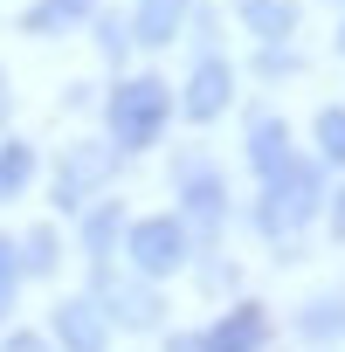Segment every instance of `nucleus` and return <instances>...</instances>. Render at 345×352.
I'll return each instance as SVG.
<instances>
[{"instance_id": "nucleus-1", "label": "nucleus", "mask_w": 345, "mask_h": 352, "mask_svg": "<svg viewBox=\"0 0 345 352\" xmlns=\"http://www.w3.org/2000/svg\"><path fill=\"white\" fill-rule=\"evenodd\" d=\"M318 208H324V166H311V159H290V166H276L269 180H263L256 228H263L269 242H283V235H297L304 221H318Z\"/></svg>"}, {"instance_id": "nucleus-2", "label": "nucleus", "mask_w": 345, "mask_h": 352, "mask_svg": "<svg viewBox=\"0 0 345 352\" xmlns=\"http://www.w3.org/2000/svg\"><path fill=\"white\" fill-rule=\"evenodd\" d=\"M104 124H111V145L118 152H145L159 145V131L172 124V90L159 76H124L111 97H104Z\"/></svg>"}, {"instance_id": "nucleus-3", "label": "nucleus", "mask_w": 345, "mask_h": 352, "mask_svg": "<svg viewBox=\"0 0 345 352\" xmlns=\"http://www.w3.org/2000/svg\"><path fill=\"white\" fill-rule=\"evenodd\" d=\"M111 318V331H159L166 324V297L152 290V276H111L97 263V290H90Z\"/></svg>"}, {"instance_id": "nucleus-4", "label": "nucleus", "mask_w": 345, "mask_h": 352, "mask_svg": "<svg viewBox=\"0 0 345 352\" xmlns=\"http://www.w3.org/2000/svg\"><path fill=\"white\" fill-rule=\"evenodd\" d=\"M124 256H131V270L138 276H172L187 263V221L180 214H145V221H131L124 228Z\"/></svg>"}, {"instance_id": "nucleus-5", "label": "nucleus", "mask_w": 345, "mask_h": 352, "mask_svg": "<svg viewBox=\"0 0 345 352\" xmlns=\"http://www.w3.org/2000/svg\"><path fill=\"white\" fill-rule=\"evenodd\" d=\"M111 173H118V145H97V138L69 145L63 166H56V208H83V201L111 180Z\"/></svg>"}, {"instance_id": "nucleus-6", "label": "nucleus", "mask_w": 345, "mask_h": 352, "mask_svg": "<svg viewBox=\"0 0 345 352\" xmlns=\"http://www.w3.org/2000/svg\"><path fill=\"white\" fill-rule=\"evenodd\" d=\"M180 221L194 235H221V221H228V187H221V173H208V159L180 166Z\"/></svg>"}, {"instance_id": "nucleus-7", "label": "nucleus", "mask_w": 345, "mask_h": 352, "mask_svg": "<svg viewBox=\"0 0 345 352\" xmlns=\"http://www.w3.org/2000/svg\"><path fill=\"white\" fill-rule=\"evenodd\" d=\"M228 104H235V69H228V56H201V63L187 69V83H180V111H187L194 124H214Z\"/></svg>"}, {"instance_id": "nucleus-8", "label": "nucleus", "mask_w": 345, "mask_h": 352, "mask_svg": "<svg viewBox=\"0 0 345 352\" xmlns=\"http://www.w3.org/2000/svg\"><path fill=\"white\" fill-rule=\"evenodd\" d=\"M56 345L63 352H111V318L97 297H63L56 304Z\"/></svg>"}, {"instance_id": "nucleus-9", "label": "nucleus", "mask_w": 345, "mask_h": 352, "mask_svg": "<svg viewBox=\"0 0 345 352\" xmlns=\"http://www.w3.org/2000/svg\"><path fill=\"white\" fill-rule=\"evenodd\" d=\"M269 345V311L263 304H235L201 331V352H263Z\"/></svg>"}, {"instance_id": "nucleus-10", "label": "nucleus", "mask_w": 345, "mask_h": 352, "mask_svg": "<svg viewBox=\"0 0 345 352\" xmlns=\"http://www.w3.org/2000/svg\"><path fill=\"white\" fill-rule=\"evenodd\" d=\"M235 14H242V28H249L256 42H290L297 21H304L297 0H235Z\"/></svg>"}, {"instance_id": "nucleus-11", "label": "nucleus", "mask_w": 345, "mask_h": 352, "mask_svg": "<svg viewBox=\"0 0 345 352\" xmlns=\"http://www.w3.org/2000/svg\"><path fill=\"white\" fill-rule=\"evenodd\" d=\"M180 28H187V0H138V14H131V42L145 49H166Z\"/></svg>"}, {"instance_id": "nucleus-12", "label": "nucleus", "mask_w": 345, "mask_h": 352, "mask_svg": "<svg viewBox=\"0 0 345 352\" xmlns=\"http://www.w3.org/2000/svg\"><path fill=\"white\" fill-rule=\"evenodd\" d=\"M297 145H290V124L283 118H256L249 124V166H256V180H269L276 166H290Z\"/></svg>"}, {"instance_id": "nucleus-13", "label": "nucleus", "mask_w": 345, "mask_h": 352, "mask_svg": "<svg viewBox=\"0 0 345 352\" xmlns=\"http://www.w3.org/2000/svg\"><path fill=\"white\" fill-rule=\"evenodd\" d=\"M297 338H304V345H331V338H345V290L311 297V304L297 311Z\"/></svg>"}, {"instance_id": "nucleus-14", "label": "nucleus", "mask_w": 345, "mask_h": 352, "mask_svg": "<svg viewBox=\"0 0 345 352\" xmlns=\"http://www.w3.org/2000/svg\"><path fill=\"white\" fill-rule=\"evenodd\" d=\"M97 14V0H35V8L21 14V28L28 35H69V28H83Z\"/></svg>"}, {"instance_id": "nucleus-15", "label": "nucleus", "mask_w": 345, "mask_h": 352, "mask_svg": "<svg viewBox=\"0 0 345 352\" xmlns=\"http://www.w3.org/2000/svg\"><path fill=\"white\" fill-rule=\"evenodd\" d=\"M118 235H124V208H118V201H97V208L83 214V249H90V256L104 263Z\"/></svg>"}, {"instance_id": "nucleus-16", "label": "nucleus", "mask_w": 345, "mask_h": 352, "mask_svg": "<svg viewBox=\"0 0 345 352\" xmlns=\"http://www.w3.org/2000/svg\"><path fill=\"white\" fill-rule=\"evenodd\" d=\"M28 180H35V152L21 138H8V145H0V201H21Z\"/></svg>"}, {"instance_id": "nucleus-17", "label": "nucleus", "mask_w": 345, "mask_h": 352, "mask_svg": "<svg viewBox=\"0 0 345 352\" xmlns=\"http://www.w3.org/2000/svg\"><path fill=\"white\" fill-rule=\"evenodd\" d=\"M311 138H318V166H338L345 173V104H324L318 124H311Z\"/></svg>"}, {"instance_id": "nucleus-18", "label": "nucleus", "mask_w": 345, "mask_h": 352, "mask_svg": "<svg viewBox=\"0 0 345 352\" xmlns=\"http://www.w3.org/2000/svg\"><path fill=\"white\" fill-rule=\"evenodd\" d=\"M21 256V276H56V228H35L28 242H14Z\"/></svg>"}, {"instance_id": "nucleus-19", "label": "nucleus", "mask_w": 345, "mask_h": 352, "mask_svg": "<svg viewBox=\"0 0 345 352\" xmlns=\"http://www.w3.org/2000/svg\"><path fill=\"white\" fill-rule=\"evenodd\" d=\"M14 290H21V256H14V242H0V324L14 311Z\"/></svg>"}, {"instance_id": "nucleus-20", "label": "nucleus", "mask_w": 345, "mask_h": 352, "mask_svg": "<svg viewBox=\"0 0 345 352\" xmlns=\"http://www.w3.org/2000/svg\"><path fill=\"white\" fill-rule=\"evenodd\" d=\"M97 21V42H104V56H131V28L118 21V14H90Z\"/></svg>"}, {"instance_id": "nucleus-21", "label": "nucleus", "mask_w": 345, "mask_h": 352, "mask_svg": "<svg viewBox=\"0 0 345 352\" xmlns=\"http://www.w3.org/2000/svg\"><path fill=\"white\" fill-rule=\"evenodd\" d=\"M263 76H290L297 69V56H283V42H263V63H256Z\"/></svg>"}, {"instance_id": "nucleus-22", "label": "nucleus", "mask_w": 345, "mask_h": 352, "mask_svg": "<svg viewBox=\"0 0 345 352\" xmlns=\"http://www.w3.org/2000/svg\"><path fill=\"white\" fill-rule=\"evenodd\" d=\"M0 352H49V338H35V331H8V345Z\"/></svg>"}, {"instance_id": "nucleus-23", "label": "nucleus", "mask_w": 345, "mask_h": 352, "mask_svg": "<svg viewBox=\"0 0 345 352\" xmlns=\"http://www.w3.org/2000/svg\"><path fill=\"white\" fill-rule=\"evenodd\" d=\"M331 235H345V187L331 194Z\"/></svg>"}, {"instance_id": "nucleus-24", "label": "nucleus", "mask_w": 345, "mask_h": 352, "mask_svg": "<svg viewBox=\"0 0 345 352\" xmlns=\"http://www.w3.org/2000/svg\"><path fill=\"white\" fill-rule=\"evenodd\" d=\"M166 352H201V338H166Z\"/></svg>"}]
</instances>
